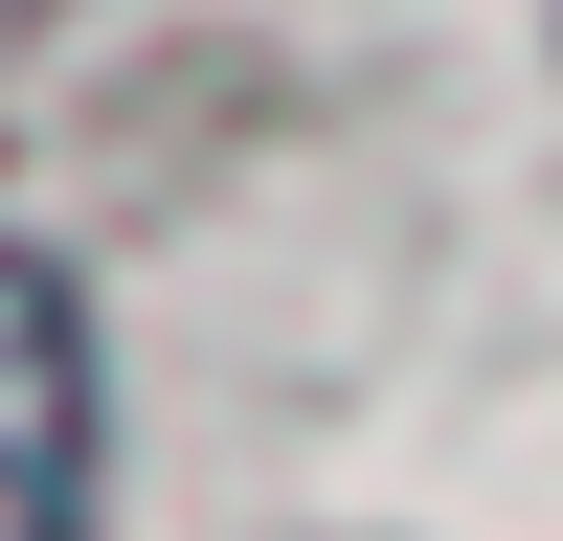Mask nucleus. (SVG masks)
I'll list each match as a JSON object with an SVG mask.
<instances>
[{
    "instance_id": "nucleus-1",
    "label": "nucleus",
    "mask_w": 563,
    "mask_h": 541,
    "mask_svg": "<svg viewBox=\"0 0 563 541\" xmlns=\"http://www.w3.org/2000/svg\"><path fill=\"white\" fill-rule=\"evenodd\" d=\"M90 519V316L0 249V541H68Z\"/></svg>"
}]
</instances>
